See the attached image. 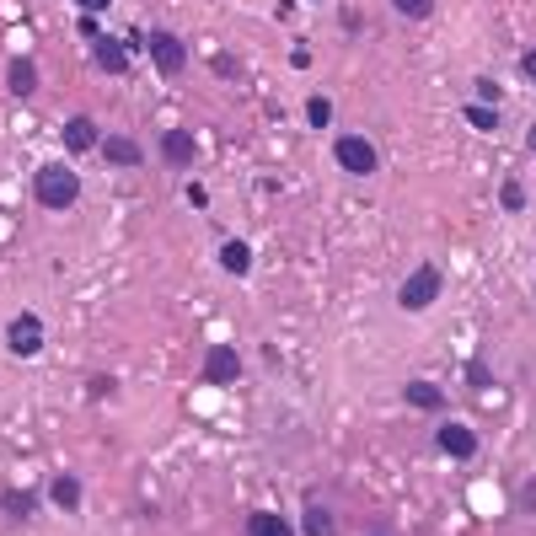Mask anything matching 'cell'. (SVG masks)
<instances>
[{"mask_svg":"<svg viewBox=\"0 0 536 536\" xmlns=\"http://www.w3.org/2000/svg\"><path fill=\"white\" fill-rule=\"evenodd\" d=\"M97 64H102L107 75H123V70H129V48H123L118 38H97Z\"/></svg>","mask_w":536,"mask_h":536,"instance_id":"10","label":"cell"},{"mask_svg":"<svg viewBox=\"0 0 536 536\" xmlns=\"http://www.w3.org/2000/svg\"><path fill=\"white\" fill-rule=\"evenodd\" d=\"M333 156H338V166H344V172H354V177H370V172L381 166V156H376V145H370L365 134H338Z\"/></svg>","mask_w":536,"mask_h":536,"instance_id":"3","label":"cell"},{"mask_svg":"<svg viewBox=\"0 0 536 536\" xmlns=\"http://www.w3.org/2000/svg\"><path fill=\"white\" fill-rule=\"evenodd\" d=\"M32 193H38V204H43V209H70V204L81 199V177H75L64 161H48V166H38Z\"/></svg>","mask_w":536,"mask_h":536,"instance_id":"1","label":"cell"},{"mask_svg":"<svg viewBox=\"0 0 536 536\" xmlns=\"http://www.w3.org/2000/svg\"><path fill=\"white\" fill-rule=\"evenodd\" d=\"M5 510L11 515H32V494H5Z\"/></svg>","mask_w":536,"mask_h":536,"instance_id":"22","label":"cell"},{"mask_svg":"<svg viewBox=\"0 0 536 536\" xmlns=\"http://www.w3.org/2000/svg\"><path fill=\"white\" fill-rule=\"evenodd\" d=\"M97 150H102V156H107L113 166H140V161H145V150H140V145H134L129 134H107V140H102Z\"/></svg>","mask_w":536,"mask_h":536,"instance_id":"9","label":"cell"},{"mask_svg":"<svg viewBox=\"0 0 536 536\" xmlns=\"http://www.w3.org/2000/svg\"><path fill=\"white\" fill-rule=\"evenodd\" d=\"M64 145H70V150H97V145H102V140H97V123H91L86 113L70 118V123H64Z\"/></svg>","mask_w":536,"mask_h":536,"instance_id":"11","label":"cell"},{"mask_svg":"<svg viewBox=\"0 0 536 536\" xmlns=\"http://www.w3.org/2000/svg\"><path fill=\"white\" fill-rule=\"evenodd\" d=\"M435 440H440V451H446V456H456V462H472V456H478V435H472L467 424H440V435H435Z\"/></svg>","mask_w":536,"mask_h":536,"instance_id":"7","label":"cell"},{"mask_svg":"<svg viewBox=\"0 0 536 536\" xmlns=\"http://www.w3.org/2000/svg\"><path fill=\"white\" fill-rule=\"evenodd\" d=\"M247 536H295V532H290V521H285V515H274V510H258V515L247 521Z\"/></svg>","mask_w":536,"mask_h":536,"instance_id":"15","label":"cell"},{"mask_svg":"<svg viewBox=\"0 0 536 536\" xmlns=\"http://www.w3.org/2000/svg\"><path fill=\"white\" fill-rule=\"evenodd\" d=\"M220 268H225V274H247V268H252L247 242H225V247H220Z\"/></svg>","mask_w":536,"mask_h":536,"instance_id":"16","label":"cell"},{"mask_svg":"<svg viewBox=\"0 0 536 536\" xmlns=\"http://www.w3.org/2000/svg\"><path fill=\"white\" fill-rule=\"evenodd\" d=\"M48 499H54V505H59V510L70 515V510H81V483H75L70 472H59V478L48 483Z\"/></svg>","mask_w":536,"mask_h":536,"instance_id":"14","label":"cell"},{"mask_svg":"<svg viewBox=\"0 0 536 536\" xmlns=\"http://www.w3.org/2000/svg\"><path fill=\"white\" fill-rule=\"evenodd\" d=\"M526 505H532V510H536V483H532V489H526Z\"/></svg>","mask_w":536,"mask_h":536,"instance_id":"26","label":"cell"},{"mask_svg":"<svg viewBox=\"0 0 536 536\" xmlns=\"http://www.w3.org/2000/svg\"><path fill=\"white\" fill-rule=\"evenodd\" d=\"M75 5H81V11H91V16H97V11H107V5H113V0H75Z\"/></svg>","mask_w":536,"mask_h":536,"instance_id":"24","label":"cell"},{"mask_svg":"<svg viewBox=\"0 0 536 536\" xmlns=\"http://www.w3.org/2000/svg\"><path fill=\"white\" fill-rule=\"evenodd\" d=\"M145 48H150V59H156V70H161V75H183L188 48H183V38H177V32H161V27H156V32L145 38Z\"/></svg>","mask_w":536,"mask_h":536,"instance_id":"4","label":"cell"},{"mask_svg":"<svg viewBox=\"0 0 536 536\" xmlns=\"http://www.w3.org/2000/svg\"><path fill=\"white\" fill-rule=\"evenodd\" d=\"M521 70H526V75H532V81H536V48H532V54H526V59H521Z\"/></svg>","mask_w":536,"mask_h":536,"instance_id":"25","label":"cell"},{"mask_svg":"<svg viewBox=\"0 0 536 536\" xmlns=\"http://www.w3.org/2000/svg\"><path fill=\"white\" fill-rule=\"evenodd\" d=\"M306 118H311L317 129H328V123H333V102H328V97H311V102H306Z\"/></svg>","mask_w":536,"mask_h":536,"instance_id":"19","label":"cell"},{"mask_svg":"<svg viewBox=\"0 0 536 536\" xmlns=\"http://www.w3.org/2000/svg\"><path fill=\"white\" fill-rule=\"evenodd\" d=\"M392 5H397L403 16H430V11H435V0H392Z\"/></svg>","mask_w":536,"mask_h":536,"instance_id":"21","label":"cell"},{"mask_svg":"<svg viewBox=\"0 0 536 536\" xmlns=\"http://www.w3.org/2000/svg\"><path fill=\"white\" fill-rule=\"evenodd\" d=\"M5 81H11V91H16V97H32V91H38V64H32V59H11Z\"/></svg>","mask_w":536,"mask_h":536,"instance_id":"12","label":"cell"},{"mask_svg":"<svg viewBox=\"0 0 536 536\" xmlns=\"http://www.w3.org/2000/svg\"><path fill=\"white\" fill-rule=\"evenodd\" d=\"M161 156H166V166H193L199 145H193L188 129H166V134H161Z\"/></svg>","mask_w":536,"mask_h":536,"instance_id":"8","label":"cell"},{"mask_svg":"<svg viewBox=\"0 0 536 536\" xmlns=\"http://www.w3.org/2000/svg\"><path fill=\"white\" fill-rule=\"evenodd\" d=\"M467 123L494 134V129H499V107H489V102H472V107H467Z\"/></svg>","mask_w":536,"mask_h":536,"instance_id":"17","label":"cell"},{"mask_svg":"<svg viewBox=\"0 0 536 536\" xmlns=\"http://www.w3.org/2000/svg\"><path fill=\"white\" fill-rule=\"evenodd\" d=\"M236 376H242L236 349H231V344H209V354H204V381H209V387H225V381H236Z\"/></svg>","mask_w":536,"mask_h":536,"instance_id":"6","label":"cell"},{"mask_svg":"<svg viewBox=\"0 0 536 536\" xmlns=\"http://www.w3.org/2000/svg\"><path fill=\"white\" fill-rule=\"evenodd\" d=\"M532 150H536V129H532Z\"/></svg>","mask_w":536,"mask_h":536,"instance_id":"27","label":"cell"},{"mask_svg":"<svg viewBox=\"0 0 536 536\" xmlns=\"http://www.w3.org/2000/svg\"><path fill=\"white\" fill-rule=\"evenodd\" d=\"M408 403L424 408V413H440V408H446V392H440L435 381H408Z\"/></svg>","mask_w":536,"mask_h":536,"instance_id":"13","label":"cell"},{"mask_svg":"<svg viewBox=\"0 0 536 536\" xmlns=\"http://www.w3.org/2000/svg\"><path fill=\"white\" fill-rule=\"evenodd\" d=\"M478 97H483V102H494V107H499V86H494V81H478Z\"/></svg>","mask_w":536,"mask_h":536,"instance_id":"23","label":"cell"},{"mask_svg":"<svg viewBox=\"0 0 536 536\" xmlns=\"http://www.w3.org/2000/svg\"><path fill=\"white\" fill-rule=\"evenodd\" d=\"M435 295H440V268H435V263H424V268H413V274L403 279L397 306H403V311H430V306H435Z\"/></svg>","mask_w":536,"mask_h":536,"instance_id":"2","label":"cell"},{"mask_svg":"<svg viewBox=\"0 0 536 536\" xmlns=\"http://www.w3.org/2000/svg\"><path fill=\"white\" fill-rule=\"evenodd\" d=\"M5 344H11V354H21V360L38 354V349H43V322H38L32 311H21V317L5 328Z\"/></svg>","mask_w":536,"mask_h":536,"instance_id":"5","label":"cell"},{"mask_svg":"<svg viewBox=\"0 0 536 536\" xmlns=\"http://www.w3.org/2000/svg\"><path fill=\"white\" fill-rule=\"evenodd\" d=\"M499 199H505V209H526V188H521V183H505Z\"/></svg>","mask_w":536,"mask_h":536,"instance_id":"20","label":"cell"},{"mask_svg":"<svg viewBox=\"0 0 536 536\" xmlns=\"http://www.w3.org/2000/svg\"><path fill=\"white\" fill-rule=\"evenodd\" d=\"M333 532H338L333 515H328L322 505H311V510H306V536H333Z\"/></svg>","mask_w":536,"mask_h":536,"instance_id":"18","label":"cell"}]
</instances>
